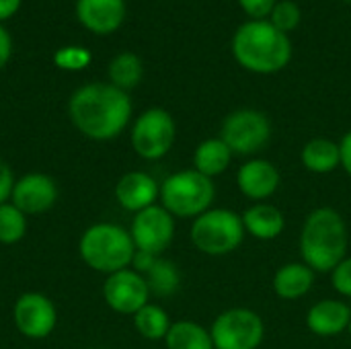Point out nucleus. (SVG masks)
Returning <instances> with one entry per match:
<instances>
[{"label":"nucleus","instance_id":"f257e3e1","mask_svg":"<svg viewBox=\"0 0 351 349\" xmlns=\"http://www.w3.org/2000/svg\"><path fill=\"white\" fill-rule=\"evenodd\" d=\"M74 128L97 142L117 138L130 123L132 99L111 82H90L74 91L68 103Z\"/></svg>","mask_w":351,"mask_h":349},{"label":"nucleus","instance_id":"f03ea898","mask_svg":"<svg viewBox=\"0 0 351 349\" xmlns=\"http://www.w3.org/2000/svg\"><path fill=\"white\" fill-rule=\"evenodd\" d=\"M350 249L348 222L339 210L331 206L315 208L302 222L298 237L300 261L315 274H331Z\"/></svg>","mask_w":351,"mask_h":349},{"label":"nucleus","instance_id":"7ed1b4c3","mask_svg":"<svg viewBox=\"0 0 351 349\" xmlns=\"http://www.w3.org/2000/svg\"><path fill=\"white\" fill-rule=\"evenodd\" d=\"M232 58L241 68L253 74L282 72L292 60V41L267 19L245 21L230 41Z\"/></svg>","mask_w":351,"mask_h":349},{"label":"nucleus","instance_id":"20e7f679","mask_svg":"<svg viewBox=\"0 0 351 349\" xmlns=\"http://www.w3.org/2000/svg\"><path fill=\"white\" fill-rule=\"evenodd\" d=\"M78 251L90 269L107 276L132 267L136 255L130 230L113 222H99L88 226L80 237Z\"/></svg>","mask_w":351,"mask_h":349},{"label":"nucleus","instance_id":"39448f33","mask_svg":"<svg viewBox=\"0 0 351 349\" xmlns=\"http://www.w3.org/2000/svg\"><path fill=\"white\" fill-rule=\"evenodd\" d=\"M216 183L193 167L169 175L160 183V206L177 220H195L212 208Z\"/></svg>","mask_w":351,"mask_h":349},{"label":"nucleus","instance_id":"423d86ee","mask_svg":"<svg viewBox=\"0 0 351 349\" xmlns=\"http://www.w3.org/2000/svg\"><path fill=\"white\" fill-rule=\"evenodd\" d=\"M247 232L241 214L230 208H210L191 222L189 239L193 247L208 257H224L234 253Z\"/></svg>","mask_w":351,"mask_h":349},{"label":"nucleus","instance_id":"0eeeda50","mask_svg":"<svg viewBox=\"0 0 351 349\" xmlns=\"http://www.w3.org/2000/svg\"><path fill=\"white\" fill-rule=\"evenodd\" d=\"M271 119L253 107H243L230 111L222 125L220 138L228 144L234 156H255L271 140Z\"/></svg>","mask_w":351,"mask_h":349},{"label":"nucleus","instance_id":"6e6552de","mask_svg":"<svg viewBox=\"0 0 351 349\" xmlns=\"http://www.w3.org/2000/svg\"><path fill=\"white\" fill-rule=\"evenodd\" d=\"M177 123L173 115L162 107H150L142 111L130 132L134 152L144 160H160L175 146Z\"/></svg>","mask_w":351,"mask_h":349},{"label":"nucleus","instance_id":"1a4fd4ad","mask_svg":"<svg viewBox=\"0 0 351 349\" xmlns=\"http://www.w3.org/2000/svg\"><path fill=\"white\" fill-rule=\"evenodd\" d=\"M210 333L214 349H259L265 339V323L253 309L234 306L214 319Z\"/></svg>","mask_w":351,"mask_h":349},{"label":"nucleus","instance_id":"9d476101","mask_svg":"<svg viewBox=\"0 0 351 349\" xmlns=\"http://www.w3.org/2000/svg\"><path fill=\"white\" fill-rule=\"evenodd\" d=\"M130 237L134 241L136 251L162 257V253L171 247L175 239V218L160 204L150 206L134 214Z\"/></svg>","mask_w":351,"mask_h":349},{"label":"nucleus","instance_id":"9b49d317","mask_svg":"<svg viewBox=\"0 0 351 349\" xmlns=\"http://www.w3.org/2000/svg\"><path fill=\"white\" fill-rule=\"evenodd\" d=\"M16 331L27 339H45L58 323L53 302L41 292H25L16 298L12 309Z\"/></svg>","mask_w":351,"mask_h":349},{"label":"nucleus","instance_id":"f8f14e48","mask_svg":"<svg viewBox=\"0 0 351 349\" xmlns=\"http://www.w3.org/2000/svg\"><path fill=\"white\" fill-rule=\"evenodd\" d=\"M103 298L107 306L119 315H136L150 302V290L142 274L132 267L107 276L103 284Z\"/></svg>","mask_w":351,"mask_h":349},{"label":"nucleus","instance_id":"ddd939ff","mask_svg":"<svg viewBox=\"0 0 351 349\" xmlns=\"http://www.w3.org/2000/svg\"><path fill=\"white\" fill-rule=\"evenodd\" d=\"M280 183H282V173L276 167V163L267 158L253 156L245 160L237 171V187L253 204L267 202L269 197H274L276 191L280 189Z\"/></svg>","mask_w":351,"mask_h":349},{"label":"nucleus","instance_id":"4468645a","mask_svg":"<svg viewBox=\"0 0 351 349\" xmlns=\"http://www.w3.org/2000/svg\"><path fill=\"white\" fill-rule=\"evenodd\" d=\"M58 202V185L43 173H27L16 179L10 204H14L25 216H37L53 208Z\"/></svg>","mask_w":351,"mask_h":349},{"label":"nucleus","instance_id":"2eb2a0df","mask_svg":"<svg viewBox=\"0 0 351 349\" xmlns=\"http://www.w3.org/2000/svg\"><path fill=\"white\" fill-rule=\"evenodd\" d=\"M115 200L125 212H142L160 200V183L146 171H130L115 183Z\"/></svg>","mask_w":351,"mask_h":349},{"label":"nucleus","instance_id":"dca6fc26","mask_svg":"<svg viewBox=\"0 0 351 349\" xmlns=\"http://www.w3.org/2000/svg\"><path fill=\"white\" fill-rule=\"evenodd\" d=\"M351 306L341 298H323L306 313V327L317 337H339L348 333Z\"/></svg>","mask_w":351,"mask_h":349},{"label":"nucleus","instance_id":"f3484780","mask_svg":"<svg viewBox=\"0 0 351 349\" xmlns=\"http://www.w3.org/2000/svg\"><path fill=\"white\" fill-rule=\"evenodd\" d=\"M76 16L90 33L109 35L125 19V0H76Z\"/></svg>","mask_w":351,"mask_h":349},{"label":"nucleus","instance_id":"a211bd4d","mask_svg":"<svg viewBox=\"0 0 351 349\" xmlns=\"http://www.w3.org/2000/svg\"><path fill=\"white\" fill-rule=\"evenodd\" d=\"M243 226L245 232L257 241H276L286 230V216L284 212L269 204V202H257L251 204L243 214Z\"/></svg>","mask_w":351,"mask_h":349},{"label":"nucleus","instance_id":"6ab92c4d","mask_svg":"<svg viewBox=\"0 0 351 349\" xmlns=\"http://www.w3.org/2000/svg\"><path fill=\"white\" fill-rule=\"evenodd\" d=\"M315 280H317V274L306 263L290 261V263H284L274 274L271 286H274V292H276L278 298L294 302V300L304 298L313 290Z\"/></svg>","mask_w":351,"mask_h":349},{"label":"nucleus","instance_id":"aec40b11","mask_svg":"<svg viewBox=\"0 0 351 349\" xmlns=\"http://www.w3.org/2000/svg\"><path fill=\"white\" fill-rule=\"evenodd\" d=\"M232 158H234L232 150L220 136L206 138L193 150V169L206 175L208 179H216L228 171Z\"/></svg>","mask_w":351,"mask_h":349},{"label":"nucleus","instance_id":"412c9836","mask_svg":"<svg viewBox=\"0 0 351 349\" xmlns=\"http://www.w3.org/2000/svg\"><path fill=\"white\" fill-rule=\"evenodd\" d=\"M300 163L302 167L313 175H329L335 169L341 167V154H339V142L319 136L308 140L300 150Z\"/></svg>","mask_w":351,"mask_h":349},{"label":"nucleus","instance_id":"4be33fe9","mask_svg":"<svg viewBox=\"0 0 351 349\" xmlns=\"http://www.w3.org/2000/svg\"><path fill=\"white\" fill-rule=\"evenodd\" d=\"M167 349H214L212 333L195 321H175L165 337Z\"/></svg>","mask_w":351,"mask_h":349},{"label":"nucleus","instance_id":"5701e85b","mask_svg":"<svg viewBox=\"0 0 351 349\" xmlns=\"http://www.w3.org/2000/svg\"><path fill=\"white\" fill-rule=\"evenodd\" d=\"M109 82L121 91H132L140 84L144 76V64L140 56L132 51H121L109 62Z\"/></svg>","mask_w":351,"mask_h":349},{"label":"nucleus","instance_id":"b1692460","mask_svg":"<svg viewBox=\"0 0 351 349\" xmlns=\"http://www.w3.org/2000/svg\"><path fill=\"white\" fill-rule=\"evenodd\" d=\"M144 280L148 284L150 296L154 294V296H160V298L173 296L181 286V274H179L177 265L171 259H165V257H156L152 267L144 274Z\"/></svg>","mask_w":351,"mask_h":349},{"label":"nucleus","instance_id":"393cba45","mask_svg":"<svg viewBox=\"0 0 351 349\" xmlns=\"http://www.w3.org/2000/svg\"><path fill=\"white\" fill-rule=\"evenodd\" d=\"M171 319L169 313L160 304L148 302L134 315V327L136 331L148 339V341H165L169 329H171Z\"/></svg>","mask_w":351,"mask_h":349},{"label":"nucleus","instance_id":"a878e982","mask_svg":"<svg viewBox=\"0 0 351 349\" xmlns=\"http://www.w3.org/2000/svg\"><path fill=\"white\" fill-rule=\"evenodd\" d=\"M27 234V216L10 202L0 206V243L14 245Z\"/></svg>","mask_w":351,"mask_h":349},{"label":"nucleus","instance_id":"bb28decb","mask_svg":"<svg viewBox=\"0 0 351 349\" xmlns=\"http://www.w3.org/2000/svg\"><path fill=\"white\" fill-rule=\"evenodd\" d=\"M267 21L276 29H280L282 33L288 35L290 31H294L300 25L302 10H300V6L294 0H280V2H276V6H274V10H271Z\"/></svg>","mask_w":351,"mask_h":349},{"label":"nucleus","instance_id":"cd10ccee","mask_svg":"<svg viewBox=\"0 0 351 349\" xmlns=\"http://www.w3.org/2000/svg\"><path fill=\"white\" fill-rule=\"evenodd\" d=\"M90 60H93V53L80 45H66L53 53V64L60 70H68V72L84 70L90 64Z\"/></svg>","mask_w":351,"mask_h":349},{"label":"nucleus","instance_id":"c85d7f7f","mask_svg":"<svg viewBox=\"0 0 351 349\" xmlns=\"http://www.w3.org/2000/svg\"><path fill=\"white\" fill-rule=\"evenodd\" d=\"M331 286L333 290L343 296L351 298V257H346L333 272H331Z\"/></svg>","mask_w":351,"mask_h":349},{"label":"nucleus","instance_id":"c756f323","mask_svg":"<svg viewBox=\"0 0 351 349\" xmlns=\"http://www.w3.org/2000/svg\"><path fill=\"white\" fill-rule=\"evenodd\" d=\"M237 2L251 21H263L269 19L278 0H237Z\"/></svg>","mask_w":351,"mask_h":349},{"label":"nucleus","instance_id":"7c9ffc66","mask_svg":"<svg viewBox=\"0 0 351 349\" xmlns=\"http://www.w3.org/2000/svg\"><path fill=\"white\" fill-rule=\"evenodd\" d=\"M14 183L16 181H14V175H12V169L8 167V163H4L0 158V206L10 200Z\"/></svg>","mask_w":351,"mask_h":349},{"label":"nucleus","instance_id":"2f4dec72","mask_svg":"<svg viewBox=\"0 0 351 349\" xmlns=\"http://www.w3.org/2000/svg\"><path fill=\"white\" fill-rule=\"evenodd\" d=\"M339 154H341V169L351 179V130L346 132L343 138L339 140Z\"/></svg>","mask_w":351,"mask_h":349},{"label":"nucleus","instance_id":"473e14b6","mask_svg":"<svg viewBox=\"0 0 351 349\" xmlns=\"http://www.w3.org/2000/svg\"><path fill=\"white\" fill-rule=\"evenodd\" d=\"M10 53H12V39H10V33L0 25V70L6 66V62L10 60Z\"/></svg>","mask_w":351,"mask_h":349},{"label":"nucleus","instance_id":"72a5a7b5","mask_svg":"<svg viewBox=\"0 0 351 349\" xmlns=\"http://www.w3.org/2000/svg\"><path fill=\"white\" fill-rule=\"evenodd\" d=\"M21 6V0H0V23L14 16Z\"/></svg>","mask_w":351,"mask_h":349},{"label":"nucleus","instance_id":"f704fd0d","mask_svg":"<svg viewBox=\"0 0 351 349\" xmlns=\"http://www.w3.org/2000/svg\"><path fill=\"white\" fill-rule=\"evenodd\" d=\"M348 333H350V337H351V323H350V329H348Z\"/></svg>","mask_w":351,"mask_h":349},{"label":"nucleus","instance_id":"c9c22d12","mask_svg":"<svg viewBox=\"0 0 351 349\" xmlns=\"http://www.w3.org/2000/svg\"><path fill=\"white\" fill-rule=\"evenodd\" d=\"M95 349H99V348H95Z\"/></svg>","mask_w":351,"mask_h":349}]
</instances>
